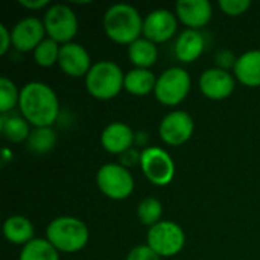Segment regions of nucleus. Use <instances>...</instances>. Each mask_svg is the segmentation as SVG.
<instances>
[{
	"mask_svg": "<svg viewBox=\"0 0 260 260\" xmlns=\"http://www.w3.org/2000/svg\"><path fill=\"white\" fill-rule=\"evenodd\" d=\"M18 108L34 128L52 126L59 116V99L49 84L30 81L20 88Z\"/></svg>",
	"mask_w": 260,
	"mask_h": 260,
	"instance_id": "1",
	"label": "nucleus"
},
{
	"mask_svg": "<svg viewBox=\"0 0 260 260\" xmlns=\"http://www.w3.org/2000/svg\"><path fill=\"white\" fill-rule=\"evenodd\" d=\"M102 21L107 37L119 44L129 46L143 35V17L131 3H113L107 8Z\"/></svg>",
	"mask_w": 260,
	"mask_h": 260,
	"instance_id": "2",
	"label": "nucleus"
},
{
	"mask_svg": "<svg viewBox=\"0 0 260 260\" xmlns=\"http://www.w3.org/2000/svg\"><path fill=\"white\" fill-rule=\"evenodd\" d=\"M46 239L61 253H76L88 244L90 232L82 219L62 215L47 224Z\"/></svg>",
	"mask_w": 260,
	"mask_h": 260,
	"instance_id": "3",
	"label": "nucleus"
},
{
	"mask_svg": "<svg viewBox=\"0 0 260 260\" xmlns=\"http://www.w3.org/2000/svg\"><path fill=\"white\" fill-rule=\"evenodd\" d=\"M125 82V72L122 67L111 59H101L93 62L91 69L85 76L87 91L101 101H108L117 96Z\"/></svg>",
	"mask_w": 260,
	"mask_h": 260,
	"instance_id": "4",
	"label": "nucleus"
},
{
	"mask_svg": "<svg viewBox=\"0 0 260 260\" xmlns=\"http://www.w3.org/2000/svg\"><path fill=\"white\" fill-rule=\"evenodd\" d=\"M192 79L189 72L181 66H172L157 76L154 94L163 105H178L190 91Z\"/></svg>",
	"mask_w": 260,
	"mask_h": 260,
	"instance_id": "5",
	"label": "nucleus"
},
{
	"mask_svg": "<svg viewBox=\"0 0 260 260\" xmlns=\"http://www.w3.org/2000/svg\"><path fill=\"white\" fill-rule=\"evenodd\" d=\"M186 244L183 227L171 219H161L146 232V245L160 257H172L178 254Z\"/></svg>",
	"mask_w": 260,
	"mask_h": 260,
	"instance_id": "6",
	"label": "nucleus"
},
{
	"mask_svg": "<svg viewBox=\"0 0 260 260\" xmlns=\"http://www.w3.org/2000/svg\"><path fill=\"white\" fill-rule=\"evenodd\" d=\"M96 183L101 192L111 200H125L134 190V177L122 163H105L98 169Z\"/></svg>",
	"mask_w": 260,
	"mask_h": 260,
	"instance_id": "7",
	"label": "nucleus"
},
{
	"mask_svg": "<svg viewBox=\"0 0 260 260\" xmlns=\"http://www.w3.org/2000/svg\"><path fill=\"white\" fill-rule=\"evenodd\" d=\"M140 169L155 186H168L175 177V161L172 155L160 146H145L140 151Z\"/></svg>",
	"mask_w": 260,
	"mask_h": 260,
	"instance_id": "8",
	"label": "nucleus"
},
{
	"mask_svg": "<svg viewBox=\"0 0 260 260\" xmlns=\"http://www.w3.org/2000/svg\"><path fill=\"white\" fill-rule=\"evenodd\" d=\"M43 23L47 37L53 38L59 44L73 41L79 27L76 12L66 3L50 5L44 12Z\"/></svg>",
	"mask_w": 260,
	"mask_h": 260,
	"instance_id": "9",
	"label": "nucleus"
},
{
	"mask_svg": "<svg viewBox=\"0 0 260 260\" xmlns=\"http://www.w3.org/2000/svg\"><path fill=\"white\" fill-rule=\"evenodd\" d=\"M195 129L193 117L184 110H172L163 116L158 123L160 139L171 146H180L186 143Z\"/></svg>",
	"mask_w": 260,
	"mask_h": 260,
	"instance_id": "10",
	"label": "nucleus"
},
{
	"mask_svg": "<svg viewBox=\"0 0 260 260\" xmlns=\"http://www.w3.org/2000/svg\"><path fill=\"white\" fill-rule=\"evenodd\" d=\"M178 17L168 8H157L143 17V37L155 44L171 40L178 27Z\"/></svg>",
	"mask_w": 260,
	"mask_h": 260,
	"instance_id": "11",
	"label": "nucleus"
},
{
	"mask_svg": "<svg viewBox=\"0 0 260 260\" xmlns=\"http://www.w3.org/2000/svg\"><path fill=\"white\" fill-rule=\"evenodd\" d=\"M46 27L41 18L27 15L20 18L11 29L12 46L20 52H34V49L46 38Z\"/></svg>",
	"mask_w": 260,
	"mask_h": 260,
	"instance_id": "12",
	"label": "nucleus"
},
{
	"mask_svg": "<svg viewBox=\"0 0 260 260\" xmlns=\"http://www.w3.org/2000/svg\"><path fill=\"white\" fill-rule=\"evenodd\" d=\"M198 85L206 98L212 101H222L235 91L236 78L230 70L210 67L201 73Z\"/></svg>",
	"mask_w": 260,
	"mask_h": 260,
	"instance_id": "13",
	"label": "nucleus"
},
{
	"mask_svg": "<svg viewBox=\"0 0 260 260\" xmlns=\"http://www.w3.org/2000/svg\"><path fill=\"white\" fill-rule=\"evenodd\" d=\"M58 66L67 76L81 78L87 76L93 62L85 46L78 41H69L66 44H61Z\"/></svg>",
	"mask_w": 260,
	"mask_h": 260,
	"instance_id": "14",
	"label": "nucleus"
},
{
	"mask_svg": "<svg viewBox=\"0 0 260 260\" xmlns=\"http://www.w3.org/2000/svg\"><path fill=\"white\" fill-rule=\"evenodd\" d=\"M136 142L134 129L120 120L110 122L101 133V143L104 149L110 154H123L133 148Z\"/></svg>",
	"mask_w": 260,
	"mask_h": 260,
	"instance_id": "15",
	"label": "nucleus"
},
{
	"mask_svg": "<svg viewBox=\"0 0 260 260\" xmlns=\"http://www.w3.org/2000/svg\"><path fill=\"white\" fill-rule=\"evenodd\" d=\"M175 14L186 27L200 30L210 21L213 6L209 0H178L175 3Z\"/></svg>",
	"mask_w": 260,
	"mask_h": 260,
	"instance_id": "16",
	"label": "nucleus"
},
{
	"mask_svg": "<svg viewBox=\"0 0 260 260\" xmlns=\"http://www.w3.org/2000/svg\"><path fill=\"white\" fill-rule=\"evenodd\" d=\"M206 49V38L201 30L186 27L181 30L175 40L174 52L178 61L181 62H192L198 59Z\"/></svg>",
	"mask_w": 260,
	"mask_h": 260,
	"instance_id": "17",
	"label": "nucleus"
},
{
	"mask_svg": "<svg viewBox=\"0 0 260 260\" xmlns=\"http://www.w3.org/2000/svg\"><path fill=\"white\" fill-rule=\"evenodd\" d=\"M235 78L247 87H260V49L241 53L233 67Z\"/></svg>",
	"mask_w": 260,
	"mask_h": 260,
	"instance_id": "18",
	"label": "nucleus"
},
{
	"mask_svg": "<svg viewBox=\"0 0 260 260\" xmlns=\"http://www.w3.org/2000/svg\"><path fill=\"white\" fill-rule=\"evenodd\" d=\"M34 232L35 229L32 221L24 215H11L3 222V235L6 241L15 245L23 247L32 239H35Z\"/></svg>",
	"mask_w": 260,
	"mask_h": 260,
	"instance_id": "19",
	"label": "nucleus"
},
{
	"mask_svg": "<svg viewBox=\"0 0 260 260\" xmlns=\"http://www.w3.org/2000/svg\"><path fill=\"white\" fill-rule=\"evenodd\" d=\"M157 82V76L151 69L133 67L131 70L125 72V82L123 88L136 96H145L154 91Z\"/></svg>",
	"mask_w": 260,
	"mask_h": 260,
	"instance_id": "20",
	"label": "nucleus"
},
{
	"mask_svg": "<svg viewBox=\"0 0 260 260\" xmlns=\"http://www.w3.org/2000/svg\"><path fill=\"white\" fill-rule=\"evenodd\" d=\"M128 58L134 64V67L151 69L158 58L157 44L142 35L128 46Z\"/></svg>",
	"mask_w": 260,
	"mask_h": 260,
	"instance_id": "21",
	"label": "nucleus"
},
{
	"mask_svg": "<svg viewBox=\"0 0 260 260\" xmlns=\"http://www.w3.org/2000/svg\"><path fill=\"white\" fill-rule=\"evenodd\" d=\"M0 131L6 140L20 143L27 140L32 129H30V123L21 114L5 113L0 117Z\"/></svg>",
	"mask_w": 260,
	"mask_h": 260,
	"instance_id": "22",
	"label": "nucleus"
},
{
	"mask_svg": "<svg viewBox=\"0 0 260 260\" xmlns=\"http://www.w3.org/2000/svg\"><path fill=\"white\" fill-rule=\"evenodd\" d=\"M18 260H59V251L46 238H35L21 247Z\"/></svg>",
	"mask_w": 260,
	"mask_h": 260,
	"instance_id": "23",
	"label": "nucleus"
},
{
	"mask_svg": "<svg viewBox=\"0 0 260 260\" xmlns=\"http://www.w3.org/2000/svg\"><path fill=\"white\" fill-rule=\"evenodd\" d=\"M27 148L34 154H47L52 151L56 145V133L52 126H40L32 128L29 137H27Z\"/></svg>",
	"mask_w": 260,
	"mask_h": 260,
	"instance_id": "24",
	"label": "nucleus"
},
{
	"mask_svg": "<svg viewBox=\"0 0 260 260\" xmlns=\"http://www.w3.org/2000/svg\"><path fill=\"white\" fill-rule=\"evenodd\" d=\"M59 50L61 44L55 41L50 37H46L32 52L34 59L41 67H52L53 64H58L59 59Z\"/></svg>",
	"mask_w": 260,
	"mask_h": 260,
	"instance_id": "25",
	"label": "nucleus"
},
{
	"mask_svg": "<svg viewBox=\"0 0 260 260\" xmlns=\"http://www.w3.org/2000/svg\"><path fill=\"white\" fill-rule=\"evenodd\" d=\"M163 216V204L158 198L146 197L137 206V218L143 225L152 227L161 221Z\"/></svg>",
	"mask_w": 260,
	"mask_h": 260,
	"instance_id": "26",
	"label": "nucleus"
},
{
	"mask_svg": "<svg viewBox=\"0 0 260 260\" xmlns=\"http://www.w3.org/2000/svg\"><path fill=\"white\" fill-rule=\"evenodd\" d=\"M20 101V90L12 79L8 76L0 78V111L2 114L9 113Z\"/></svg>",
	"mask_w": 260,
	"mask_h": 260,
	"instance_id": "27",
	"label": "nucleus"
},
{
	"mask_svg": "<svg viewBox=\"0 0 260 260\" xmlns=\"http://www.w3.org/2000/svg\"><path fill=\"white\" fill-rule=\"evenodd\" d=\"M251 6V0H219V8L224 14L238 17L245 14Z\"/></svg>",
	"mask_w": 260,
	"mask_h": 260,
	"instance_id": "28",
	"label": "nucleus"
},
{
	"mask_svg": "<svg viewBox=\"0 0 260 260\" xmlns=\"http://www.w3.org/2000/svg\"><path fill=\"white\" fill-rule=\"evenodd\" d=\"M125 260H161V257L155 251H152L146 244H140L129 250Z\"/></svg>",
	"mask_w": 260,
	"mask_h": 260,
	"instance_id": "29",
	"label": "nucleus"
},
{
	"mask_svg": "<svg viewBox=\"0 0 260 260\" xmlns=\"http://www.w3.org/2000/svg\"><path fill=\"white\" fill-rule=\"evenodd\" d=\"M236 59H238V56H235L229 49H222L216 53V62H218L216 67L229 70L230 67H235Z\"/></svg>",
	"mask_w": 260,
	"mask_h": 260,
	"instance_id": "30",
	"label": "nucleus"
},
{
	"mask_svg": "<svg viewBox=\"0 0 260 260\" xmlns=\"http://www.w3.org/2000/svg\"><path fill=\"white\" fill-rule=\"evenodd\" d=\"M12 44V37L11 30L5 23L0 24V55H5L9 50V46Z\"/></svg>",
	"mask_w": 260,
	"mask_h": 260,
	"instance_id": "31",
	"label": "nucleus"
},
{
	"mask_svg": "<svg viewBox=\"0 0 260 260\" xmlns=\"http://www.w3.org/2000/svg\"><path fill=\"white\" fill-rule=\"evenodd\" d=\"M21 6H24L26 9H43L46 6H50L49 5V0H20L18 2Z\"/></svg>",
	"mask_w": 260,
	"mask_h": 260,
	"instance_id": "32",
	"label": "nucleus"
},
{
	"mask_svg": "<svg viewBox=\"0 0 260 260\" xmlns=\"http://www.w3.org/2000/svg\"><path fill=\"white\" fill-rule=\"evenodd\" d=\"M12 158V151L9 149V148H5L3 149V163H6L8 160H11Z\"/></svg>",
	"mask_w": 260,
	"mask_h": 260,
	"instance_id": "33",
	"label": "nucleus"
}]
</instances>
